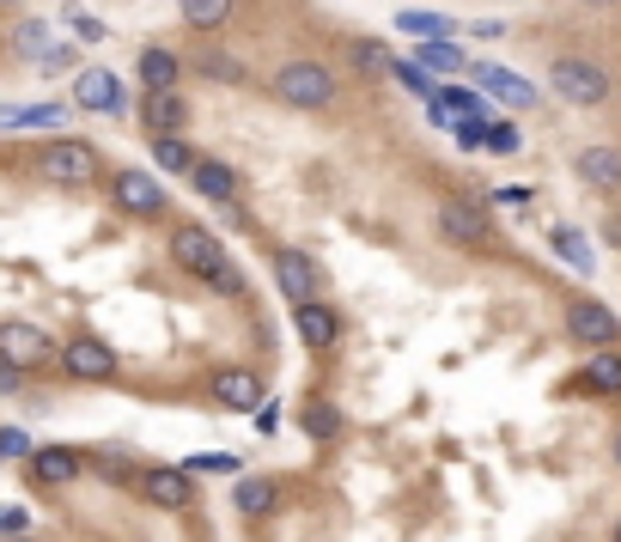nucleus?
Wrapping results in <instances>:
<instances>
[{
  "label": "nucleus",
  "instance_id": "nucleus-1",
  "mask_svg": "<svg viewBox=\"0 0 621 542\" xmlns=\"http://www.w3.org/2000/svg\"><path fill=\"white\" fill-rule=\"evenodd\" d=\"M268 92L287 110H304V117H323V110L342 104V74L318 55H287V62L268 74Z\"/></svg>",
  "mask_w": 621,
  "mask_h": 542
},
{
  "label": "nucleus",
  "instance_id": "nucleus-2",
  "mask_svg": "<svg viewBox=\"0 0 621 542\" xmlns=\"http://www.w3.org/2000/svg\"><path fill=\"white\" fill-rule=\"evenodd\" d=\"M433 232L445 244H457V251H469V256H500L506 251L500 225H494L488 208L469 201V196H445V201H439V208H433Z\"/></svg>",
  "mask_w": 621,
  "mask_h": 542
},
{
  "label": "nucleus",
  "instance_id": "nucleus-3",
  "mask_svg": "<svg viewBox=\"0 0 621 542\" xmlns=\"http://www.w3.org/2000/svg\"><path fill=\"white\" fill-rule=\"evenodd\" d=\"M548 92L573 110H603L609 92H616V80H609V67L591 62V55H555V62H548Z\"/></svg>",
  "mask_w": 621,
  "mask_h": 542
},
{
  "label": "nucleus",
  "instance_id": "nucleus-4",
  "mask_svg": "<svg viewBox=\"0 0 621 542\" xmlns=\"http://www.w3.org/2000/svg\"><path fill=\"white\" fill-rule=\"evenodd\" d=\"M37 172L43 184H62V189H86L104 177V159H98L92 141H74V134H55L49 146L37 153Z\"/></svg>",
  "mask_w": 621,
  "mask_h": 542
},
{
  "label": "nucleus",
  "instance_id": "nucleus-5",
  "mask_svg": "<svg viewBox=\"0 0 621 542\" xmlns=\"http://www.w3.org/2000/svg\"><path fill=\"white\" fill-rule=\"evenodd\" d=\"M171 263L184 268L189 280H201V287H213V275H220L232 256H225V244L213 239L208 225H196V220H184V225H171Z\"/></svg>",
  "mask_w": 621,
  "mask_h": 542
},
{
  "label": "nucleus",
  "instance_id": "nucleus-6",
  "mask_svg": "<svg viewBox=\"0 0 621 542\" xmlns=\"http://www.w3.org/2000/svg\"><path fill=\"white\" fill-rule=\"evenodd\" d=\"M268 268H275V287L287 305H304V299H323V268L311 251H299V244H275V256H268Z\"/></svg>",
  "mask_w": 621,
  "mask_h": 542
},
{
  "label": "nucleus",
  "instance_id": "nucleus-7",
  "mask_svg": "<svg viewBox=\"0 0 621 542\" xmlns=\"http://www.w3.org/2000/svg\"><path fill=\"white\" fill-rule=\"evenodd\" d=\"M104 189L117 201V213H129V220H165L171 213V196H165V184L153 172H117Z\"/></svg>",
  "mask_w": 621,
  "mask_h": 542
},
{
  "label": "nucleus",
  "instance_id": "nucleus-8",
  "mask_svg": "<svg viewBox=\"0 0 621 542\" xmlns=\"http://www.w3.org/2000/svg\"><path fill=\"white\" fill-rule=\"evenodd\" d=\"M134 488H141L146 506H159V512H189V506H196V469H184V463H153V469L134 476Z\"/></svg>",
  "mask_w": 621,
  "mask_h": 542
},
{
  "label": "nucleus",
  "instance_id": "nucleus-9",
  "mask_svg": "<svg viewBox=\"0 0 621 542\" xmlns=\"http://www.w3.org/2000/svg\"><path fill=\"white\" fill-rule=\"evenodd\" d=\"M62 372L80 378V384H110L122 372V360H117V347H110L104 335L80 330V335H67V347H62Z\"/></svg>",
  "mask_w": 621,
  "mask_h": 542
},
{
  "label": "nucleus",
  "instance_id": "nucleus-10",
  "mask_svg": "<svg viewBox=\"0 0 621 542\" xmlns=\"http://www.w3.org/2000/svg\"><path fill=\"white\" fill-rule=\"evenodd\" d=\"M208 402H213V409H225V414H256V409L268 402L263 372H251V366H220V372H208Z\"/></svg>",
  "mask_w": 621,
  "mask_h": 542
},
{
  "label": "nucleus",
  "instance_id": "nucleus-11",
  "mask_svg": "<svg viewBox=\"0 0 621 542\" xmlns=\"http://www.w3.org/2000/svg\"><path fill=\"white\" fill-rule=\"evenodd\" d=\"M567 335L579 347H621V318L609 311L603 299H591V292H579V299H567Z\"/></svg>",
  "mask_w": 621,
  "mask_h": 542
},
{
  "label": "nucleus",
  "instance_id": "nucleus-12",
  "mask_svg": "<svg viewBox=\"0 0 621 542\" xmlns=\"http://www.w3.org/2000/svg\"><path fill=\"white\" fill-rule=\"evenodd\" d=\"M292 330H299L304 354H335L342 335H347V323H342V311H335L330 299H304V305H292Z\"/></svg>",
  "mask_w": 621,
  "mask_h": 542
},
{
  "label": "nucleus",
  "instance_id": "nucleus-13",
  "mask_svg": "<svg viewBox=\"0 0 621 542\" xmlns=\"http://www.w3.org/2000/svg\"><path fill=\"white\" fill-rule=\"evenodd\" d=\"M196 122V104H189L184 86H153L141 92V129L146 134H184Z\"/></svg>",
  "mask_w": 621,
  "mask_h": 542
},
{
  "label": "nucleus",
  "instance_id": "nucleus-14",
  "mask_svg": "<svg viewBox=\"0 0 621 542\" xmlns=\"http://www.w3.org/2000/svg\"><path fill=\"white\" fill-rule=\"evenodd\" d=\"M74 104L92 110V117H122V110H129V86H122L110 67H80V80H74Z\"/></svg>",
  "mask_w": 621,
  "mask_h": 542
},
{
  "label": "nucleus",
  "instance_id": "nucleus-15",
  "mask_svg": "<svg viewBox=\"0 0 621 542\" xmlns=\"http://www.w3.org/2000/svg\"><path fill=\"white\" fill-rule=\"evenodd\" d=\"M0 354L19 360L25 372L49 366V360H62V347L49 342V330H37V323H0Z\"/></svg>",
  "mask_w": 621,
  "mask_h": 542
},
{
  "label": "nucleus",
  "instance_id": "nucleus-16",
  "mask_svg": "<svg viewBox=\"0 0 621 542\" xmlns=\"http://www.w3.org/2000/svg\"><path fill=\"white\" fill-rule=\"evenodd\" d=\"M476 74V86L494 98V104H506V110H530L542 98V86H530L524 74H512V67H494V62H476L469 67Z\"/></svg>",
  "mask_w": 621,
  "mask_h": 542
},
{
  "label": "nucleus",
  "instance_id": "nucleus-17",
  "mask_svg": "<svg viewBox=\"0 0 621 542\" xmlns=\"http://www.w3.org/2000/svg\"><path fill=\"white\" fill-rule=\"evenodd\" d=\"M25 463H31V482H43V488H67V482L86 476V451L74 445H37Z\"/></svg>",
  "mask_w": 621,
  "mask_h": 542
},
{
  "label": "nucleus",
  "instance_id": "nucleus-18",
  "mask_svg": "<svg viewBox=\"0 0 621 542\" xmlns=\"http://www.w3.org/2000/svg\"><path fill=\"white\" fill-rule=\"evenodd\" d=\"M232 506H239V518L263 524V518L280 512V482H275V476H251V469H239V476H232Z\"/></svg>",
  "mask_w": 621,
  "mask_h": 542
},
{
  "label": "nucleus",
  "instance_id": "nucleus-19",
  "mask_svg": "<svg viewBox=\"0 0 621 542\" xmlns=\"http://www.w3.org/2000/svg\"><path fill=\"white\" fill-rule=\"evenodd\" d=\"M189 189H196L201 201H213V208H239V172H232L225 159H213V153H201L196 159Z\"/></svg>",
  "mask_w": 621,
  "mask_h": 542
},
{
  "label": "nucleus",
  "instance_id": "nucleus-20",
  "mask_svg": "<svg viewBox=\"0 0 621 542\" xmlns=\"http://www.w3.org/2000/svg\"><path fill=\"white\" fill-rule=\"evenodd\" d=\"M579 397H621V347H597L579 372H573Z\"/></svg>",
  "mask_w": 621,
  "mask_h": 542
},
{
  "label": "nucleus",
  "instance_id": "nucleus-21",
  "mask_svg": "<svg viewBox=\"0 0 621 542\" xmlns=\"http://www.w3.org/2000/svg\"><path fill=\"white\" fill-rule=\"evenodd\" d=\"M573 177H579L585 189H621V146H579L573 153Z\"/></svg>",
  "mask_w": 621,
  "mask_h": 542
},
{
  "label": "nucleus",
  "instance_id": "nucleus-22",
  "mask_svg": "<svg viewBox=\"0 0 621 542\" xmlns=\"http://www.w3.org/2000/svg\"><path fill=\"white\" fill-rule=\"evenodd\" d=\"M548 251H555L567 268H579V280H591V275H597V251H591V239H585L579 225H567V220L548 225Z\"/></svg>",
  "mask_w": 621,
  "mask_h": 542
},
{
  "label": "nucleus",
  "instance_id": "nucleus-23",
  "mask_svg": "<svg viewBox=\"0 0 621 542\" xmlns=\"http://www.w3.org/2000/svg\"><path fill=\"white\" fill-rule=\"evenodd\" d=\"M134 74H141L146 92H153V86H184V55L159 49V43H146V49L134 55Z\"/></svg>",
  "mask_w": 621,
  "mask_h": 542
},
{
  "label": "nucleus",
  "instance_id": "nucleus-24",
  "mask_svg": "<svg viewBox=\"0 0 621 542\" xmlns=\"http://www.w3.org/2000/svg\"><path fill=\"white\" fill-rule=\"evenodd\" d=\"M414 62L433 74V80H451V74H463V49H457V37H414Z\"/></svg>",
  "mask_w": 621,
  "mask_h": 542
},
{
  "label": "nucleus",
  "instance_id": "nucleus-25",
  "mask_svg": "<svg viewBox=\"0 0 621 542\" xmlns=\"http://www.w3.org/2000/svg\"><path fill=\"white\" fill-rule=\"evenodd\" d=\"M299 427H304V439H311V445H335V439H342V409H335L330 397H311L299 409Z\"/></svg>",
  "mask_w": 621,
  "mask_h": 542
},
{
  "label": "nucleus",
  "instance_id": "nucleus-26",
  "mask_svg": "<svg viewBox=\"0 0 621 542\" xmlns=\"http://www.w3.org/2000/svg\"><path fill=\"white\" fill-rule=\"evenodd\" d=\"M196 159L201 153L184 141V134H153V165H159L165 177H189L196 172Z\"/></svg>",
  "mask_w": 621,
  "mask_h": 542
},
{
  "label": "nucleus",
  "instance_id": "nucleus-27",
  "mask_svg": "<svg viewBox=\"0 0 621 542\" xmlns=\"http://www.w3.org/2000/svg\"><path fill=\"white\" fill-rule=\"evenodd\" d=\"M62 104H0V129H62Z\"/></svg>",
  "mask_w": 621,
  "mask_h": 542
},
{
  "label": "nucleus",
  "instance_id": "nucleus-28",
  "mask_svg": "<svg viewBox=\"0 0 621 542\" xmlns=\"http://www.w3.org/2000/svg\"><path fill=\"white\" fill-rule=\"evenodd\" d=\"M232 7L239 0H177V13H184L189 31H225L232 25Z\"/></svg>",
  "mask_w": 621,
  "mask_h": 542
},
{
  "label": "nucleus",
  "instance_id": "nucleus-29",
  "mask_svg": "<svg viewBox=\"0 0 621 542\" xmlns=\"http://www.w3.org/2000/svg\"><path fill=\"white\" fill-rule=\"evenodd\" d=\"M384 80H397L402 92L421 98V104H426V98H439V80H433V74H426L421 62H402V55H390V74H384Z\"/></svg>",
  "mask_w": 621,
  "mask_h": 542
},
{
  "label": "nucleus",
  "instance_id": "nucleus-30",
  "mask_svg": "<svg viewBox=\"0 0 621 542\" xmlns=\"http://www.w3.org/2000/svg\"><path fill=\"white\" fill-rule=\"evenodd\" d=\"M439 104H445L451 117H488L494 98H488V92H476V86H439Z\"/></svg>",
  "mask_w": 621,
  "mask_h": 542
},
{
  "label": "nucleus",
  "instance_id": "nucleus-31",
  "mask_svg": "<svg viewBox=\"0 0 621 542\" xmlns=\"http://www.w3.org/2000/svg\"><path fill=\"white\" fill-rule=\"evenodd\" d=\"M397 31H409V37H457V19L445 13H397Z\"/></svg>",
  "mask_w": 621,
  "mask_h": 542
},
{
  "label": "nucleus",
  "instance_id": "nucleus-32",
  "mask_svg": "<svg viewBox=\"0 0 621 542\" xmlns=\"http://www.w3.org/2000/svg\"><path fill=\"white\" fill-rule=\"evenodd\" d=\"M13 49L25 55V62H43V55L55 49V43H49V25H43V19H19V31H13Z\"/></svg>",
  "mask_w": 621,
  "mask_h": 542
},
{
  "label": "nucleus",
  "instance_id": "nucleus-33",
  "mask_svg": "<svg viewBox=\"0 0 621 542\" xmlns=\"http://www.w3.org/2000/svg\"><path fill=\"white\" fill-rule=\"evenodd\" d=\"M518 146H524V141H518V122H494V117H488V129H481V153H494V159H512Z\"/></svg>",
  "mask_w": 621,
  "mask_h": 542
},
{
  "label": "nucleus",
  "instance_id": "nucleus-34",
  "mask_svg": "<svg viewBox=\"0 0 621 542\" xmlns=\"http://www.w3.org/2000/svg\"><path fill=\"white\" fill-rule=\"evenodd\" d=\"M184 469H196V476H239L244 463L232 451H196V457H184Z\"/></svg>",
  "mask_w": 621,
  "mask_h": 542
},
{
  "label": "nucleus",
  "instance_id": "nucleus-35",
  "mask_svg": "<svg viewBox=\"0 0 621 542\" xmlns=\"http://www.w3.org/2000/svg\"><path fill=\"white\" fill-rule=\"evenodd\" d=\"M196 67H201V74H213V80H225V86H244V62H232V55L201 49V55H196Z\"/></svg>",
  "mask_w": 621,
  "mask_h": 542
},
{
  "label": "nucleus",
  "instance_id": "nucleus-36",
  "mask_svg": "<svg viewBox=\"0 0 621 542\" xmlns=\"http://www.w3.org/2000/svg\"><path fill=\"white\" fill-rule=\"evenodd\" d=\"M62 19H67V31H74L80 43H104V37H110V31H104V19H92L86 7H67Z\"/></svg>",
  "mask_w": 621,
  "mask_h": 542
},
{
  "label": "nucleus",
  "instance_id": "nucleus-37",
  "mask_svg": "<svg viewBox=\"0 0 621 542\" xmlns=\"http://www.w3.org/2000/svg\"><path fill=\"white\" fill-rule=\"evenodd\" d=\"M347 55H354V62L366 67V74H378V80L390 74V49H378V43H366V37H354V43H347Z\"/></svg>",
  "mask_w": 621,
  "mask_h": 542
},
{
  "label": "nucleus",
  "instance_id": "nucleus-38",
  "mask_svg": "<svg viewBox=\"0 0 621 542\" xmlns=\"http://www.w3.org/2000/svg\"><path fill=\"white\" fill-rule=\"evenodd\" d=\"M208 292H220V299H244V268H239V263H225L220 275H213Z\"/></svg>",
  "mask_w": 621,
  "mask_h": 542
},
{
  "label": "nucleus",
  "instance_id": "nucleus-39",
  "mask_svg": "<svg viewBox=\"0 0 621 542\" xmlns=\"http://www.w3.org/2000/svg\"><path fill=\"white\" fill-rule=\"evenodd\" d=\"M31 451L37 445H31L25 427H0V457H31Z\"/></svg>",
  "mask_w": 621,
  "mask_h": 542
},
{
  "label": "nucleus",
  "instance_id": "nucleus-40",
  "mask_svg": "<svg viewBox=\"0 0 621 542\" xmlns=\"http://www.w3.org/2000/svg\"><path fill=\"white\" fill-rule=\"evenodd\" d=\"M25 530H31L25 506H0V537H25Z\"/></svg>",
  "mask_w": 621,
  "mask_h": 542
},
{
  "label": "nucleus",
  "instance_id": "nucleus-41",
  "mask_svg": "<svg viewBox=\"0 0 621 542\" xmlns=\"http://www.w3.org/2000/svg\"><path fill=\"white\" fill-rule=\"evenodd\" d=\"M19 384H25V366L0 354V397H19Z\"/></svg>",
  "mask_w": 621,
  "mask_h": 542
},
{
  "label": "nucleus",
  "instance_id": "nucleus-42",
  "mask_svg": "<svg viewBox=\"0 0 621 542\" xmlns=\"http://www.w3.org/2000/svg\"><path fill=\"white\" fill-rule=\"evenodd\" d=\"M494 201H506V208H524V201H536V189H524V184H506V189H494Z\"/></svg>",
  "mask_w": 621,
  "mask_h": 542
},
{
  "label": "nucleus",
  "instance_id": "nucleus-43",
  "mask_svg": "<svg viewBox=\"0 0 621 542\" xmlns=\"http://www.w3.org/2000/svg\"><path fill=\"white\" fill-rule=\"evenodd\" d=\"M256 433H280V402H263V409H256Z\"/></svg>",
  "mask_w": 621,
  "mask_h": 542
},
{
  "label": "nucleus",
  "instance_id": "nucleus-44",
  "mask_svg": "<svg viewBox=\"0 0 621 542\" xmlns=\"http://www.w3.org/2000/svg\"><path fill=\"white\" fill-rule=\"evenodd\" d=\"M37 67H49V74H62V67H74V49H67V43H55V49L49 55H43V62Z\"/></svg>",
  "mask_w": 621,
  "mask_h": 542
},
{
  "label": "nucleus",
  "instance_id": "nucleus-45",
  "mask_svg": "<svg viewBox=\"0 0 621 542\" xmlns=\"http://www.w3.org/2000/svg\"><path fill=\"white\" fill-rule=\"evenodd\" d=\"M603 239H609V244H616V251H621V220H609V232H603Z\"/></svg>",
  "mask_w": 621,
  "mask_h": 542
},
{
  "label": "nucleus",
  "instance_id": "nucleus-46",
  "mask_svg": "<svg viewBox=\"0 0 621 542\" xmlns=\"http://www.w3.org/2000/svg\"><path fill=\"white\" fill-rule=\"evenodd\" d=\"M585 7H616V0H585Z\"/></svg>",
  "mask_w": 621,
  "mask_h": 542
},
{
  "label": "nucleus",
  "instance_id": "nucleus-47",
  "mask_svg": "<svg viewBox=\"0 0 621 542\" xmlns=\"http://www.w3.org/2000/svg\"><path fill=\"white\" fill-rule=\"evenodd\" d=\"M609 542H621V518H616V537H609Z\"/></svg>",
  "mask_w": 621,
  "mask_h": 542
},
{
  "label": "nucleus",
  "instance_id": "nucleus-48",
  "mask_svg": "<svg viewBox=\"0 0 621 542\" xmlns=\"http://www.w3.org/2000/svg\"><path fill=\"white\" fill-rule=\"evenodd\" d=\"M616 463H621V433H616Z\"/></svg>",
  "mask_w": 621,
  "mask_h": 542
},
{
  "label": "nucleus",
  "instance_id": "nucleus-49",
  "mask_svg": "<svg viewBox=\"0 0 621 542\" xmlns=\"http://www.w3.org/2000/svg\"><path fill=\"white\" fill-rule=\"evenodd\" d=\"M0 7H19V0H0Z\"/></svg>",
  "mask_w": 621,
  "mask_h": 542
}]
</instances>
